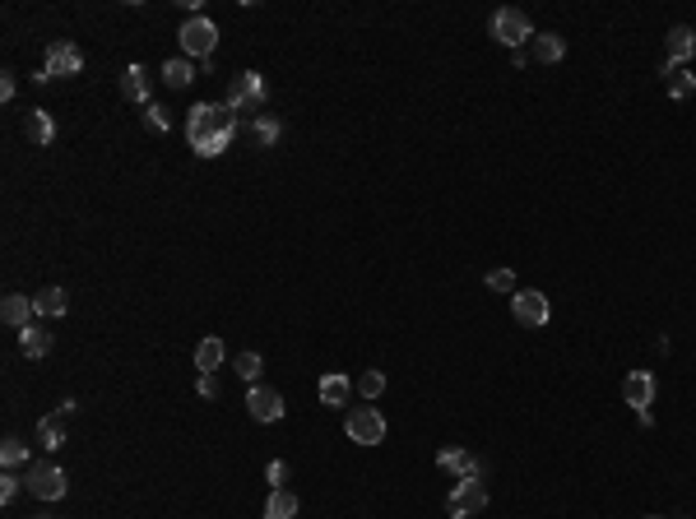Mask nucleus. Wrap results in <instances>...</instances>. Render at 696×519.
<instances>
[{"label": "nucleus", "instance_id": "obj_1", "mask_svg": "<svg viewBox=\"0 0 696 519\" xmlns=\"http://www.w3.org/2000/svg\"><path fill=\"white\" fill-rule=\"evenodd\" d=\"M241 130V116L228 107V102H195L186 112V144L200 158H223L228 144Z\"/></svg>", "mask_w": 696, "mask_h": 519}, {"label": "nucleus", "instance_id": "obj_2", "mask_svg": "<svg viewBox=\"0 0 696 519\" xmlns=\"http://www.w3.org/2000/svg\"><path fill=\"white\" fill-rule=\"evenodd\" d=\"M265 98H270V89H265V75H256V70H241V75H233V84H228V107L237 112V116H260V107H265Z\"/></svg>", "mask_w": 696, "mask_h": 519}, {"label": "nucleus", "instance_id": "obj_3", "mask_svg": "<svg viewBox=\"0 0 696 519\" xmlns=\"http://www.w3.org/2000/svg\"><path fill=\"white\" fill-rule=\"evenodd\" d=\"M177 43H181V51L195 56V60H214V47H218V24H214L210 14H191L186 24H181V33H177Z\"/></svg>", "mask_w": 696, "mask_h": 519}, {"label": "nucleus", "instance_id": "obj_4", "mask_svg": "<svg viewBox=\"0 0 696 519\" xmlns=\"http://www.w3.org/2000/svg\"><path fill=\"white\" fill-rule=\"evenodd\" d=\"M84 70V51L75 43H51L47 47V60H43V75H33L37 84H47V79H75Z\"/></svg>", "mask_w": 696, "mask_h": 519}, {"label": "nucleus", "instance_id": "obj_5", "mask_svg": "<svg viewBox=\"0 0 696 519\" xmlns=\"http://www.w3.org/2000/svg\"><path fill=\"white\" fill-rule=\"evenodd\" d=\"M483 506H487V487L478 483V477H460V483L450 487V496H446V515L450 519H474Z\"/></svg>", "mask_w": 696, "mask_h": 519}, {"label": "nucleus", "instance_id": "obj_6", "mask_svg": "<svg viewBox=\"0 0 696 519\" xmlns=\"http://www.w3.org/2000/svg\"><path fill=\"white\" fill-rule=\"evenodd\" d=\"M493 37L502 47H510V51H520L525 43H534V28H529V14L525 10H497L493 14Z\"/></svg>", "mask_w": 696, "mask_h": 519}, {"label": "nucleus", "instance_id": "obj_7", "mask_svg": "<svg viewBox=\"0 0 696 519\" xmlns=\"http://www.w3.org/2000/svg\"><path fill=\"white\" fill-rule=\"evenodd\" d=\"M28 491L37 496V501H60L66 496V487H70V477H66V468H56V464H47V460H37V464H28Z\"/></svg>", "mask_w": 696, "mask_h": 519}, {"label": "nucleus", "instance_id": "obj_8", "mask_svg": "<svg viewBox=\"0 0 696 519\" xmlns=\"http://www.w3.org/2000/svg\"><path fill=\"white\" fill-rule=\"evenodd\" d=\"M344 431H348V441H353V445H381L385 441V418L376 408H348Z\"/></svg>", "mask_w": 696, "mask_h": 519}, {"label": "nucleus", "instance_id": "obj_9", "mask_svg": "<svg viewBox=\"0 0 696 519\" xmlns=\"http://www.w3.org/2000/svg\"><path fill=\"white\" fill-rule=\"evenodd\" d=\"M510 316H516L525 329H543L552 320V306L543 293H534V287H520V293H510Z\"/></svg>", "mask_w": 696, "mask_h": 519}, {"label": "nucleus", "instance_id": "obj_10", "mask_svg": "<svg viewBox=\"0 0 696 519\" xmlns=\"http://www.w3.org/2000/svg\"><path fill=\"white\" fill-rule=\"evenodd\" d=\"M247 413L256 422H279L283 418V394L270 389V385H251L247 389Z\"/></svg>", "mask_w": 696, "mask_h": 519}, {"label": "nucleus", "instance_id": "obj_11", "mask_svg": "<svg viewBox=\"0 0 696 519\" xmlns=\"http://www.w3.org/2000/svg\"><path fill=\"white\" fill-rule=\"evenodd\" d=\"M622 399H627V408H637V418L650 413V404H654V376H650V371H627Z\"/></svg>", "mask_w": 696, "mask_h": 519}, {"label": "nucleus", "instance_id": "obj_12", "mask_svg": "<svg viewBox=\"0 0 696 519\" xmlns=\"http://www.w3.org/2000/svg\"><path fill=\"white\" fill-rule=\"evenodd\" d=\"M121 98H126V102H139V107H149V102H154V79H149V70L139 66V60L121 70Z\"/></svg>", "mask_w": 696, "mask_h": 519}, {"label": "nucleus", "instance_id": "obj_13", "mask_svg": "<svg viewBox=\"0 0 696 519\" xmlns=\"http://www.w3.org/2000/svg\"><path fill=\"white\" fill-rule=\"evenodd\" d=\"M437 464H441L450 477H455V483H460V477H478V473H483L474 454H469V450H460V445H446V450L437 454Z\"/></svg>", "mask_w": 696, "mask_h": 519}, {"label": "nucleus", "instance_id": "obj_14", "mask_svg": "<svg viewBox=\"0 0 696 519\" xmlns=\"http://www.w3.org/2000/svg\"><path fill=\"white\" fill-rule=\"evenodd\" d=\"M696 56V28H687V24H673L668 28V56L664 60H673V66H687V60Z\"/></svg>", "mask_w": 696, "mask_h": 519}, {"label": "nucleus", "instance_id": "obj_15", "mask_svg": "<svg viewBox=\"0 0 696 519\" xmlns=\"http://www.w3.org/2000/svg\"><path fill=\"white\" fill-rule=\"evenodd\" d=\"M33 316H37V306H33V297H24V293H10L5 302H0V320L14 325V329H28Z\"/></svg>", "mask_w": 696, "mask_h": 519}, {"label": "nucleus", "instance_id": "obj_16", "mask_svg": "<svg viewBox=\"0 0 696 519\" xmlns=\"http://www.w3.org/2000/svg\"><path fill=\"white\" fill-rule=\"evenodd\" d=\"M24 135H28V144H37V149H47V144L56 139V121H51V112H43V107H28V116H24Z\"/></svg>", "mask_w": 696, "mask_h": 519}, {"label": "nucleus", "instance_id": "obj_17", "mask_svg": "<svg viewBox=\"0 0 696 519\" xmlns=\"http://www.w3.org/2000/svg\"><path fill=\"white\" fill-rule=\"evenodd\" d=\"M33 306H37L43 320H60L70 311V293L66 287H43V293H33Z\"/></svg>", "mask_w": 696, "mask_h": 519}, {"label": "nucleus", "instance_id": "obj_18", "mask_svg": "<svg viewBox=\"0 0 696 519\" xmlns=\"http://www.w3.org/2000/svg\"><path fill=\"white\" fill-rule=\"evenodd\" d=\"M348 394H353V381H348L344 371H330V376L320 381V404H325V408H344Z\"/></svg>", "mask_w": 696, "mask_h": 519}, {"label": "nucleus", "instance_id": "obj_19", "mask_svg": "<svg viewBox=\"0 0 696 519\" xmlns=\"http://www.w3.org/2000/svg\"><path fill=\"white\" fill-rule=\"evenodd\" d=\"M279 135H283V121H279L274 112H260V116L251 121V139L260 144V149H274Z\"/></svg>", "mask_w": 696, "mask_h": 519}, {"label": "nucleus", "instance_id": "obj_20", "mask_svg": "<svg viewBox=\"0 0 696 519\" xmlns=\"http://www.w3.org/2000/svg\"><path fill=\"white\" fill-rule=\"evenodd\" d=\"M19 348H24V358L37 362V358H47V352H51V334L43 325H28V329H19Z\"/></svg>", "mask_w": 696, "mask_h": 519}, {"label": "nucleus", "instance_id": "obj_21", "mask_svg": "<svg viewBox=\"0 0 696 519\" xmlns=\"http://www.w3.org/2000/svg\"><path fill=\"white\" fill-rule=\"evenodd\" d=\"M265 519H297V496L289 487H274L265 501Z\"/></svg>", "mask_w": 696, "mask_h": 519}, {"label": "nucleus", "instance_id": "obj_22", "mask_svg": "<svg viewBox=\"0 0 696 519\" xmlns=\"http://www.w3.org/2000/svg\"><path fill=\"white\" fill-rule=\"evenodd\" d=\"M162 84H168V89H191L195 84V66H191V60H177V56L162 60Z\"/></svg>", "mask_w": 696, "mask_h": 519}, {"label": "nucleus", "instance_id": "obj_23", "mask_svg": "<svg viewBox=\"0 0 696 519\" xmlns=\"http://www.w3.org/2000/svg\"><path fill=\"white\" fill-rule=\"evenodd\" d=\"M218 362H223V339H218V334L200 339V343H195V366H200V376H204V371H218Z\"/></svg>", "mask_w": 696, "mask_h": 519}, {"label": "nucleus", "instance_id": "obj_24", "mask_svg": "<svg viewBox=\"0 0 696 519\" xmlns=\"http://www.w3.org/2000/svg\"><path fill=\"white\" fill-rule=\"evenodd\" d=\"M37 445H43V450H60V445H66V418H60V413L37 422Z\"/></svg>", "mask_w": 696, "mask_h": 519}, {"label": "nucleus", "instance_id": "obj_25", "mask_svg": "<svg viewBox=\"0 0 696 519\" xmlns=\"http://www.w3.org/2000/svg\"><path fill=\"white\" fill-rule=\"evenodd\" d=\"M534 56L543 60V66H558V60L566 56V43L558 33H534Z\"/></svg>", "mask_w": 696, "mask_h": 519}, {"label": "nucleus", "instance_id": "obj_26", "mask_svg": "<svg viewBox=\"0 0 696 519\" xmlns=\"http://www.w3.org/2000/svg\"><path fill=\"white\" fill-rule=\"evenodd\" d=\"M0 464H5V473L24 468L28 464V445L19 441V436H5V445H0Z\"/></svg>", "mask_w": 696, "mask_h": 519}, {"label": "nucleus", "instance_id": "obj_27", "mask_svg": "<svg viewBox=\"0 0 696 519\" xmlns=\"http://www.w3.org/2000/svg\"><path fill=\"white\" fill-rule=\"evenodd\" d=\"M233 366H237V376L247 381V385H260V376H265V358H260V352H237Z\"/></svg>", "mask_w": 696, "mask_h": 519}, {"label": "nucleus", "instance_id": "obj_28", "mask_svg": "<svg viewBox=\"0 0 696 519\" xmlns=\"http://www.w3.org/2000/svg\"><path fill=\"white\" fill-rule=\"evenodd\" d=\"M692 89H696V75L692 70H673L668 75V98L683 102V98H692Z\"/></svg>", "mask_w": 696, "mask_h": 519}, {"label": "nucleus", "instance_id": "obj_29", "mask_svg": "<svg viewBox=\"0 0 696 519\" xmlns=\"http://www.w3.org/2000/svg\"><path fill=\"white\" fill-rule=\"evenodd\" d=\"M145 126L158 130V135L172 130V116H168V107H162V102H149V107H145Z\"/></svg>", "mask_w": 696, "mask_h": 519}, {"label": "nucleus", "instance_id": "obj_30", "mask_svg": "<svg viewBox=\"0 0 696 519\" xmlns=\"http://www.w3.org/2000/svg\"><path fill=\"white\" fill-rule=\"evenodd\" d=\"M358 394H362V399H381V394H385V376H381V371H362V376H358Z\"/></svg>", "mask_w": 696, "mask_h": 519}, {"label": "nucleus", "instance_id": "obj_31", "mask_svg": "<svg viewBox=\"0 0 696 519\" xmlns=\"http://www.w3.org/2000/svg\"><path fill=\"white\" fill-rule=\"evenodd\" d=\"M487 287H493V293H516V274H510V269H493Z\"/></svg>", "mask_w": 696, "mask_h": 519}, {"label": "nucleus", "instance_id": "obj_32", "mask_svg": "<svg viewBox=\"0 0 696 519\" xmlns=\"http://www.w3.org/2000/svg\"><path fill=\"white\" fill-rule=\"evenodd\" d=\"M19 487H28L24 477H14V473H0V501H5V506H10L14 496H19Z\"/></svg>", "mask_w": 696, "mask_h": 519}, {"label": "nucleus", "instance_id": "obj_33", "mask_svg": "<svg viewBox=\"0 0 696 519\" xmlns=\"http://www.w3.org/2000/svg\"><path fill=\"white\" fill-rule=\"evenodd\" d=\"M265 483H270V491L283 487V483H289V464H283V460H270V468H265Z\"/></svg>", "mask_w": 696, "mask_h": 519}, {"label": "nucleus", "instance_id": "obj_34", "mask_svg": "<svg viewBox=\"0 0 696 519\" xmlns=\"http://www.w3.org/2000/svg\"><path fill=\"white\" fill-rule=\"evenodd\" d=\"M195 389H200V399H218V376H214V371H204V376L195 381Z\"/></svg>", "mask_w": 696, "mask_h": 519}, {"label": "nucleus", "instance_id": "obj_35", "mask_svg": "<svg viewBox=\"0 0 696 519\" xmlns=\"http://www.w3.org/2000/svg\"><path fill=\"white\" fill-rule=\"evenodd\" d=\"M14 93H19V79L14 75H0V102H14Z\"/></svg>", "mask_w": 696, "mask_h": 519}, {"label": "nucleus", "instance_id": "obj_36", "mask_svg": "<svg viewBox=\"0 0 696 519\" xmlns=\"http://www.w3.org/2000/svg\"><path fill=\"white\" fill-rule=\"evenodd\" d=\"M33 519H56V515H51V510H43V515H33Z\"/></svg>", "mask_w": 696, "mask_h": 519}, {"label": "nucleus", "instance_id": "obj_37", "mask_svg": "<svg viewBox=\"0 0 696 519\" xmlns=\"http://www.w3.org/2000/svg\"><path fill=\"white\" fill-rule=\"evenodd\" d=\"M645 519H660V515H645Z\"/></svg>", "mask_w": 696, "mask_h": 519}]
</instances>
